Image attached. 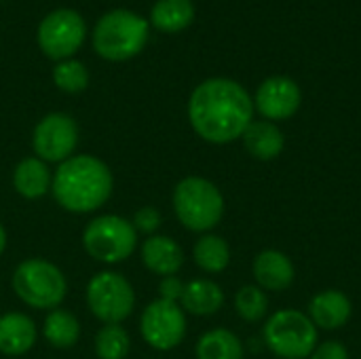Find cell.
I'll return each instance as SVG.
<instances>
[{
    "label": "cell",
    "mask_w": 361,
    "mask_h": 359,
    "mask_svg": "<svg viewBox=\"0 0 361 359\" xmlns=\"http://www.w3.org/2000/svg\"><path fill=\"white\" fill-rule=\"evenodd\" d=\"M188 118L199 138L209 144L239 140L254 121V99L237 80H203L188 99Z\"/></svg>",
    "instance_id": "obj_1"
},
{
    "label": "cell",
    "mask_w": 361,
    "mask_h": 359,
    "mask_svg": "<svg viewBox=\"0 0 361 359\" xmlns=\"http://www.w3.org/2000/svg\"><path fill=\"white\" fill-rule=\"evenodd\" d=\"M112 186V171L104 161L91 154H76L59 163L51 190L63 209L72 214H89L110 199Z\"/></svg>",
    "instance_id": "obj_2"
},
{
    "label": "cell",
    "mask_w": 361,
    "mask_h": 359,
    "mask_svg": "<svg viewBox=\"0 0 361 359\" xmlns=\"http://www.w3.org/2000/svg\"><path fill=\"white\" fill-rule=\"evenodd\" d=\"M148 32L150 25L144 17L127 8H114L95 23L93 47L108 61H127L144 49Z\"/></svg>",
    "instance_id": "obj_3"
},
{
    "label": "cell",
    "mask_w": 361,
    "mask_h": 359,
    "mask_svg": "<svg viewBox=\"0 0 361 359\" xmlns=\"http://www.w3.org/2000/svg\"><path fill=\"white\" fill-rule=\"evenodd\" d=\"M173 212L188 231L207 233L224 216V197L214 182L190 176L173 188Z\"/></svg>",
    "instance_id": "obj_4"
},
{
    "label": "cell",
    "mask_w": 361,
    "mask_h": 359,
    "mask_svg": "<svg viewBox=\"0 0 361 359\" xmlns=\"http://www.w3.org/2000/svg\"><path fill=\"white\" fill-rule=\"evenodd\" d=\"M262 341L279 359H307L317 347V328L307 313L283 309L273 313L262 328Z\"/></svg>",
    "instance_id": "obj_5"
},
{
    "label": "cell",
    "mask_w": 361,
    "mask_h": 359,
    "mask_svg": "<svg viewBox=\"0 0 361 359\" xmlns=\"http://www.w3.org/2000/svg\"><path fill=\"white\" fill-rule=\"evenodd\" d=\"M15 294L34 309H55L63 303L68 294V281L63 273L42 258L23 260L13 273Z\"/></svg>",
    "instance_id": "obj_6"
},
{
    "label": "cell",
    "mask_w": 361,
    "mask_h": 359,
    "mask_svg": "<svg viewBox=\"0 0 361 359\" xmlns=\"http://www.w3.org/2000/svg\"><path fill=\"white\" fill-rule=\"evenodd\" d=\"M82 245L93 260L116 264L135 252L137 231L121 216H99L87 224L82 233Z\"/></svg>",
    "instance_id": "obj_7"
},
{
    "label": "cell",
    "mask_w": 361,
    "mask_h": 359,
    "mask_svg": "<svg viewBox=\"0 0 361 359\" xmlns=\"http://www.w3.org/2000/svg\"><path fill=\"white\" fill-rule=\"evenodd\" d=\"M87 305L99 322L121 324L131 315L135 307V292L123 275L104 271L89 281Z\"/></svg>",
    "instance_id": "obj_8"
},
{
    "label": "cell",
    "mask_w": 361,
    "mask_h": 359,
    "mask_svg": "<svg viewBox=\"0 0 361 359\" xmlns=\"http://www.w3.org/2000/svg\"><path fill=\"white\" fill-rule=\"evenodd\" d=\"M85 19L72 8L49 13L38 25V44L51 59H68L85 40Z\"/></svg>",
    "instance_id": "obj_9"
},
{
    "label": "cell",
    "mask_w": 361,
    "mask_h": 359,
    "mask_svg": "<svg viewBox=\"0 0 361 359\" xmlns=\"http://www.w3.org/2000/svg\"><path fill=\"white\" fill-rule=\"evenodd\" d=\"M140 330L152 349L169 351L178 347L186 336V313L180 303L159 298L144 309Z\"/></svg>",
    "instance_id": "obj_10"
},
{
    "label": "cell",
    "mask_w": 361,
    "mask_h": 359,
    "mask_svg": "<svg viewBox=\"0 0 361 359\" xmlns=\"http://www.w3.org/2000/svg\"><path fill=\"white\" fill-rule=\"evenodd\" d=\"M78 144V127L72 116L53 112L47 114L36 127L32 135L34 152L44 163H63L72 157Z\"/></svg>",
    "instance_id": "obj_11"
},
{
    "label": "cell",
    "mask_w": 361,
    "mask_h": 359,
    "mask_svg": "<svg viewBox=\"0 0 361 359\" xmlns=\"http://www.w3.org/2000/svg\"><path fill=\"white\" fill-rule=\"evenodd\" d=\"M302 104V91L290 76H269L256 89L254 110L262 114L264 121H288Z\"/></svg>",
    "instance_id": "obj_12"
},
{
    "label": "cell",
    "mask_w": 361,
    "mask_h": 359,
    "mask_svg": "<svg viewBox=\"0 0 361 359\" xmlns=\"http://www.w3.org/2000/svg\"><path fill=\"white\" fill-rule=\"evenodd\" d=\"M256 286L264 292H283L296 279L294 262L279 250H262L252 264Z\"/></svg>",
    "instance_id": "obj_13"
},
{
    "label": "cell",
    "mask_w": 361,
    "mask_h": 359,
    "mask_svg": "<svg viewBox=\"0 0 361 359\" xmlns=\"http://www.w3.org/2000/svg\"><path fill=\"white\" fill-rule=\"evenodd\" d=\"M307 315L317 330H341L351 320L353 305L341 290H322L311 298Z\"/></svg>",
    "instance_id": "obj_14"
},
{
    "label": "cell",
    "mask_w": 361,
    "mask_h": 359,
    "mask_svg": "<svg viewBox=\"0 0 361 359\" xmlns=\"http://www.w3.org/2000/svg\"><path fill=\"white\" fill-rule=\"evenodd\" d=\"M142 260L148 271L161 277H171L184 267V252L171 237L150 235L142 245Z\"/></svg>",
    "instance_id": "obj_15"
},
{
    "label": "cell",
    "mask_w": 361,
    "mask_h": 359,
    "mask_svg": "<svg viewBox=\"0 0 361 359\" xmlns=\"http://www.w3.org/2000/svg\"><path fill=\"white\" fill-rule=\"evenodd\" d=\"M241 140L247 154L256 161H273L286 148L283 131L271 121H252Z\"/></svg>",
    "instance_id": "obj_16"
},
{
    "label": "cell",
    "mask_w": 361,
    "mask_h": 359,
    "mask_svg": "<svg viewBox=\"0 0 361 359\" xmlns=\"http://www.w3.org/2000/svg\"><path fill=\"white\" fill-rule=\"evenodd\" d=\"M36 343V326L23 313H6L0 317V353L17 358L27 353Z\"/></svg>",
    "instance_id": "obj_17"
},
{
    "label": "cell",
    "mask_w": 361,
    "mask_h": 359,
    "mask_svg": "<svg viewBox=\"0 0 361 359\" xmlns=\"http://www.w3.org/2000/svg\"><path fill=\"white\" fill-rule=\"evenodd\" d=\"M224 305L222 288L212 279H192L184 286L180 307L192 315H214Z\"/></svg>",
    "instance_id": "obj_18"
},
{
    "label": "cell",
    "mask_w": 361,
    "mask_h": 359,
    "mask_svg": "<svg viewBox=\"0 0 361 359\" xmlns=\"http://www.w3.org/2000/svg\"><path fill=\"white\" fill-rule=\"evenodd\" d=\"M53 178L44 161L38 157L23 159L13 171V186L23 199H40L51 190Z\"/></svg>",
    "instance_id": "obj_19"
},
{
    "label": "cell",
    "mask_w": 361,
    "mask_h": 359,
    "mask_svg": "<svg viewBox=\"0 0 361 359\" xmlns=\"http://www.w3.org/2000/svg\"><path fill=\"white\" fill-rule=\"evenodd\" d=\"M195 19L192 0H157L150 11V21L159 32L176 34L186 30Z\"/></svg>",
    "instance_id": "obj_20"
},
{
    "label": "cell",
    "mask_w": 361,
    "mask_h": 359,
    "mask_svg": "<svg viewBox=\"0 0 361 359\" xmlns=\"http://www.w3.org/2000/svg\"><path fill=\"white\" fill-rule=\"evenodd\" d=\"M195 353L197 359H243V343L235 332L216 328L199 339Z\"/></svg>",
    "instance_id": "obj_21"
},
{
    "label": "cell",
    "mask_w": 361,
    "mask_h": 359,
    "mask_svg": "<svg viewBox=\"0 0 361 359\" xmlns=\"http://www.w3.org/2000/svg\"><path fill=\"white\" fill-rule=\"evenodd\" d=\"M192 258L201 271L216 275L231 264V248L218 235H203L192 248Z\"/></svg>",
    "instance_id": "obj_22"
},
{
    "label": "cell",
    "mask_w": 361,
    "mask_h": 359,
    "mask_svg": "<svg viewBox=\"0 0 361 359\" xmlns=\"http://www.w3.org/2000/svg\"><path fill=\"white\" fill-rule=\"evenodd\" d=\"M44 339L53 345V347H59V349H68V347H74L80 339V324L78 320L68 313V311H61V309H53L47 320H44Z\"/></svg>",
    "instance_id": "obj_23"
},
{
    "label": "cell",
    "mask_w": 361,
    "mask_h": 359,
    "mask_svg": "<svg viewBox=\"0 0 361 359\" xmlns=\"http://www.w3.org/2000/svg\"><path fill=\"white\" fill-rule=\"evenodd\" d=\"M131 341L121 324H106L95 336V353L99 359H125Z\"/></svg>",
    "instance_id": "obj_24"
},
{
    "label": "cell",
    "mask_w": 361,
    "mask_h": 359,
    "mask_svg": "<svg viewBox=\"0 0 361 359\" xmlns=\"http://www.w3.org/2000/svg\"><path fill=\"white\" fill-rule=\"evenodd\" d=\"M235 309L243 322L258 324L269 313V296L258 286H243L235 296Z\"/></svg>",
    "instance_id": "obj_25"
},
{
    "label": "cell",
    "mask_w": 361,
    "mask_h": 359,
    "mask_svg": "<svg viewBox=\"0 0 361 359\" xmlns=\"http://www.w3.org/2000/svg\"><path fill=\"white\" fill-rule=\"evenodd\" d=\"M53 83H55L57 89H61L66 93H80L89 85V72L80 61L66 59V61H59L55 66Z\"/></svg>",
    "instance_id": "obj_26"
},
{
    "label": "cell",
    "mask_w": 361,
    "mask_h": 359,
    "mask_svg": "<svg viewBox=\"0 0 361 359\" xmlns=\"http://www.w3.org/2000/svg\"><path fill=\"white\" fill-rule=\"evenodd\" d=\"M131 224H133V229L140 231V233L154 235V233L159 231V226H161V214H159V209L146 205V207H142V209L135 212Z\"/></svg>",
    "instance_id": "obj_27"
},
{
    "label": "cell",
    "mask_w": 361,
    "mask_h": 359,
    "mask_svg": "<svg viewBox=\"0 0 361 359\" xmlns=\"http://www.w3.org/2000/svg\"><path fill=\"white\" fill-rule=\"evenodd\" d=\"M309 359H349V351L338 341H326V343H317L315 351Z\"/></svg>",
    "instance_id": "obj_28"
},
{
    "label": "cell",
    "mask_w": 361,
    "mask_h": 359,
    "mask_svg": "<svg viewBox=\"0 0 361 359\" xmlns=\"http://www.w3.org/2000/svg\"><path fill=\"white\" fill-rule=\"evenodd\" d=\"M159 292H161V298H163V300L180 303L182 292H184V284H182L176 275L163 277V281H161V286H159Z\"/></svg>",
    "instance_id": "obj_29"
},
{
    "label": "cell",
    "mask_w": 361,
    "mask_h": 359,
    "mask_svg": "<svg viewBox=\"0 0 361 359\" xmlns=\"http://www.w3.org/2000/svg\"><path fill=\"white\" fill-rule=\"evenodd\" d=\"M4 248H6V231H4V226L0 224V256H2V252H4Z\"/></svg>",
    "instance_id": "obj_30"
}]
</instances>
